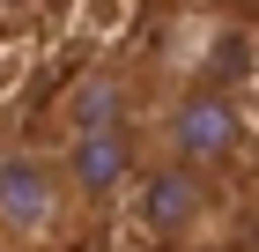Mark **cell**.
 I'll use <instances>...</instances> for the list:
<instances>
[{
	"mask_svg": "<svg viewBox=\"0 0 259 252\" xmlns=\"http://www.w3.org/2000/svg\"><path fill=\"white\" fill-rule=\"evenodd\" d=\"M126 200H134L141 230L156 237V245H200V237H215V223H222L215 178L178 171V163H141V178H134Z\"/></svg>",
	"mask_w": 259,
	"mask_h": 252,
	"instance_id": "3957f363",
	"label": "cell"
},
{
	"mask_svg": "<svg viewBox=\"0 0 259 252\" xmlns=\"http://www.w3.org/2000/svg\"><path fill=\"white\" fill-rule=\"evenodd\" d=\"M52 156H60V171H67V186H74L81 208H111V200H126L134 178H141V163H148L141 126H119V134H74V141H60Z\"/></svg>",
	"mask_w": 259,
	"mask_h": 252,
	"instance_id": "277c9868",
	"label": "cell"
},
{
	"mask_svg": "<svg viewBox=\"0 0 259 252\" xmlns=\"http://www.w3.org/2000/svg\"><path fill=\"white\" fill-rule=\"evenodd\" d=\"M244 141H252V126H244L230 89H178L170 104L148 112L141 149H148V163H178V171L215 178V171H230L244 156Z\"/></svg>",
	"mask_w": 259,
	"mask_h": 252,
	"instance_id": "6da1fadb",
	"label": "cell"
},
{
	"mask_svg": "<svg viewBox=\"0 0 259 252\" xmlns=\"http://www.w3.org/2000/svg\"><path fill=\"white\" fill-rule=\"evenodd\" d=\"M74 223H81V200H74L52 149H8L0 156V252L67 245Z\"/></svg>",
	"mask_w": 259,
	"mask_h": 252,
	"instance_id": "7a4b0ae2",
	"label": "cell"
},
{
	"mask_svg": "<svg viewBox=\"0 0 259 252\" xmlns=\"http://www.w3.org/2000/svg\"><path fill=\"white\" fill-rule=\"evenodd\" d=\"M8 149H15V141H8V134H0V156H8Z\"/></svg>",
	"mask_w": 259,
	"mask_h": 252,
	"instance_id": "8992f818",
	"label": "cell"
},
{
	"mask_svg": "<svg viewBox=\"0 0 259 252\" xmlns=\"http://www.w3.org/2000/svg\"><path fill=\"white\" fill-rule=\"evenodd\" d=\"M60 141L74 134H119V126H141V75L119 67V59H97L89 75H74L60 89Z\"/></svg>",
	"mask_w": 259,
	"mask_h": 252,
	"instance_id": "5b68a950",
	"label": "cell"
},
{
	"mask_svg": "<svg viewBox=\"0 0 259 252\" xmlns=\"http://www.w3.org/2000/svg\"><path fill=\"white\" fill-rule=\"evenodd\" d=\"M0 8H15V0H0Z\"/></svg>",
	"mask_w": 259,
	"mask_h": 252,
	"instance_id": "52a82bcc",
	"label": "cell"
}]
</instances>
